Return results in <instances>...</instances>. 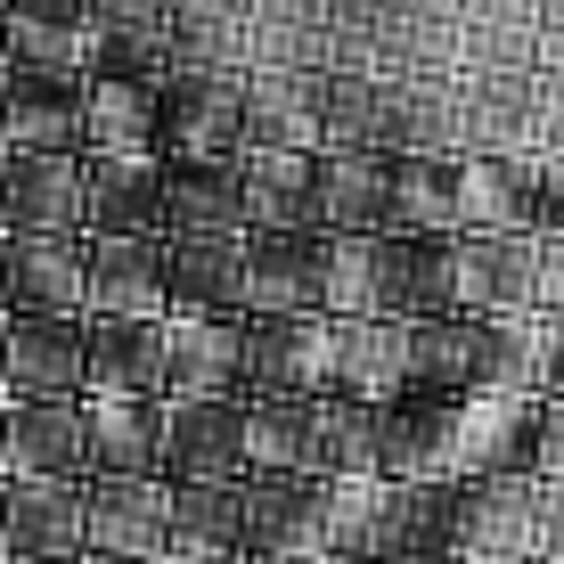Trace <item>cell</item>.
I'll return each mask as SVG.
<instances>
[{
	"label": "cell",
	"instance_id": "6da1fadb",
	"mask_svg": "<svg viewBox=\"0 0 564 564\" xmlns=\"http://www.w3.org/2000/svg\"><path fill=\"white\" fill-rule=\"evenodd\" d=\"M458 311V238L442 229H384L368 238V319H451Z\"/></svg>",
	"mask_w": 564,
	"mask_h": 564
},
{
	"label": "cell",
	"instance_id": "7a4b0ae2",
	"mask_svg": "<svg viewBox=\"0 0 564 564\" xmlns=\"http://www.w3.org/2000/svg\"><path fill=\"white\" fill-rule=\"evenodd\" d=\"M238 90H246V74L164 66V83H155V140H148V155H155V164L238 155V148H246V131H238Z\"/></svg>",
	"mask_w": 564,
	"mask_h": 564
},
{
	"label": "cell",
	"instance_id": "3957f363",
	"mask_svg": "<svg viewBox=\"0 0 564 564\" xmlns=\"http://www.w3.org/2000/svg\"><path fill=\"white\" fill-rule=\"evenodd\" d=\"M9 319H90V238H0Z\"/></svg>",
	"mask_w": 564,
	"mask_h": 564
},
{
	"label": "cell",
	"instance_id": "277c9868",
	"mask_svg": "<svg viewBox=\"0 0 564 564\" xmlns=\"http://www.w3.org/2000/svg\"><path fill=\"white\" fill-rule=\"evenodd\" d=\"M458 155H549L540 148V66L458 74Z\"/></svg>",
	"mask_w": 564,
	"mask_h": 564
},
{
	"label": "cell",
	"instance_id": "5b68a950",
	"mask_svg": "<svg viewBox=\"0 0 564 564\" xmlns=\"http://www.w3.org/2000/svg\"><path fill=\"white\" fill-rule=\"evenodd\" d=\"M458 564H540L532 475H458Z\"/></svg>",
	"mask_w": 564,
	"mask_h": 564
},
{
	"label": "cell",
	"instance_id": "8992f818",
	"mask_svg": "<svg viewBox=\"0 0 564 564\" xmlns=\"http://www.w3.org/2000/svg\"><path fill=\"white\" fill-rule=\"evenodd\" d=\"M0 482H90L83 401H0Z\"/></svg>",
	"mask_w": 564,
	"mask_h": 564
},
{
	"label": "cell",
	"instance_id": "52a82bcc",
	"mask_svg": "<svg viewBox=\"0 0 564 564\" xmlns=\"http://www.w3.org/2000/svg\"><path fill=\"white\" fill-rule=\"evenodd\" d=\"M164 508H172V482H155V475H90L83 482V556L164 564Z\"/></svg>",
	"mask_w": 564,
	"mask_h": 564
},
{
	"label": "cell",
	"instance_id": "ba28073f",
	"mask_svg": "<svg viewBox=\"0 0 564 564\" xmlns=\"http://www.w3.org/2000/svg\"><path fill=\"white\" fill-rule=\"evenodd\" d=\"M83 238H164V164L148 148L83 155Z\"/></svg>",
	"mask_w": 564,
	"mask_h": 564
},
{
	"label": "cell",
	"instance_id": "9c48e42d",
	"mask_svg": "<svg viewBox=\"0 0 564 564\" xmlns=\"http://www.w3.org/2000/svg\"><path fill=\"white\" fill-rule=\"evenodd\" d=\"M458 410L466 401L393 393L377 410V475L384 482H458Z\"/></svg>",
	"mask_w": 564,
	"mask_h": 564
},
{
	"label": "cell",
	"instance_id": "30bf717a",
	"mask_svg": "<svg viewBox=\"0 0 564 564\" xmlns=\"http://www.w3.org/2000/svg\"><path fill=\"white\" fill-rule=\"evenodd\" d=\"M246 564H327L319 475H246Z\"/></svg>",
	"mask_w": 564,
	"mask_h": 564
},
{
	"label": "cell",
	"instance_id": "8fae6325",
	"mask_svg": "<svg viewBox=\"0 0 564 564\" xmlns=\"http://www.w3.org/2000/svg\"><path fill=\"white\" fill-rule=\"evenodd\" d=\"M368 564H458V482H384Z\"/></svg>",
	"mask_w": 564,
	"mask_h": 564
},
{
	"label": "cell",
	"instance_id": "7c38bea8",
	"mask_svg": "<svg viewBox=\"0 0 564 564\" xmlns=\"http://www.w3.org/2000/svg\"><path fill=\"white\" fill-rule=\"evenodd\" d=\"M319 238H384L393 229V155L377 148H319L311 155Z\"/></svg>",
	"mask_w": 564,
	"mask_h": 564
},
{
	"label": "cell",
	"instance_id": "4fadbf2b",
	"mask_svg": "<svg viewBox=\"0 0 564 564\" xmlns=\"http://www.w3.org/2000/svg\"><path fill=\"white\" fill-rule=\"evenodd\" d=\"M0 238H83V155H0Z\"/></svg>",
	"mask_w": 564,
	"mask_h": 564
},
{
	"label": "cell",
	"instance_id": "5bb4252c",
	"mask_svg": "<svg viewBox=\"0 0 564 564\" xmlns=\"http://www.w3.org/2000/svg\"><path fill=\"white\" fill-rule=\"evenodd\" d=\"M0 155H83V74H0Z\"/></svg>",
	"mask_w": 564,
	"mask_h": 564
},
{
	"label": "cell",
	"instance_id": "9a60e30c",
	"mask_svg": "<svg viewBox=\"0 0 564 564\" xmlns=\"http://www.w3.org/2000/svg\"><path fill=\"white\" fill-rule=\"evenodd\" d=\"M0 401H83V319H0Z\"/></svg>",
	"mask_w": 564,
	"mask_h": 564
},
{
	"label": "cell",
	"instance_id": "2e32d148",
	"mask_svg": "<svg viewBox=\"0 0 564 564\" xmlns=\"http://www.w3.org/2000/svg\"><path fill=\"white\" fill-rule=\"evenodd\" d=\"M0 564H83V482H0Z\"/></svg>",
	"mask_w": 564,
	"mask_h": 564
},
{
	"label": "cell",
	"instance_id": "e0dca14e",
	"mask_svg": "<svg viewBox=\"0 0 564 564\" xmlns=\"http://www.w3.org/2000/svg\"><path fill=\"white\" fill-rule=\"evenodd\" d=\"M164 482H246V401H164Z\"/></svg>",
	"mask_w": 564,
	"mask_h": 564
},
{
	"label": "cell",
	"instance_id": "ac0fdd59",
	"mask_svg": "<svg viewBox=\"0 0 564 564\" xmlns=\"http://www.w3.org/2000/svg\"><path fill=\"white\" fill-rule=\"evenodd\" d=\"M319 90H327V74H311V66H246V90H238L246 148L319 155Z\"/></svg>",
	"mask_w": 564,
	"mask_h": 564
},
{
	"label": "cell",
	"instance_id": "d6986e66",
	"mask_svg": "<svg viewBox=\"0 0 564 564\" xmlns=\"http://www.w3.org/2000/svg\"><path fill=\"white\" fill-rule=\"evenodd\" d=\"M377 155H458V74H377Z\"/></svg>",
	"mask_w": 564,
	"mask_h": 564
},
{
	"label": "cell",
	"instance_id": "ffe728a7",
	"mask_svg": "<svg viewBox=\"0 0 564 564\" xmlns=\"http://www.w3.org/2000/svg\"><path fill=\"white\" fill-rule=\"evenodd\" d=\"M164 319H246V238H164Z\"/></svg>",
	"mask_w": 564,
	"mask_h": 564
},
{
	"label": "cell",
	"instance_id": "44dd1931",
	"mask_svg": "<svg viewBox=\"0 0 564 564\" xmlns=\"http://www.w3.org/2000/svg\"><path fill=\"white\" fill-rule=\"evenodd\" d=\"M83 401H164V319H83Z\"/></svg>",
	"mask_w": 564,
	"mask_h": 564
},
{
	"label": "cell",
	"instance_id": "7402d4cb",
	"mask_svg": "<svg viewBox=\"0 0 564 564\" xmlns=\"http://www.w3.org/2000/svg\"><path fill=\"white\" fill-rule=\"evenodd\" d=\"M164 401H246V319H164Z\"/></svg>",
	"mask_w": 564,
	"mask_h": 564
},
{
	"label": "cell",
	"instance_id": "603a6c76",
	"mask_svg": "<svg viewBox=\"0 0 564 564\" xmlns=\"http://www.w3.org/2000/svg\"><path fill=\"white\" fill-rule=\"evenodd\" d=\"M532 246L523 229H458V311L532 319Z\"/></svg>",
	"mask_w": 564,
	"mask_h": 564
},
{
	"label": "cell",
	"instance_id": "cb8c5ba5",
	"mask_svg": "<svg viewBox=\"0 0 564 564\" xmlns=\"http://www.w3.org/2000/svg\"><path fill=\"white\" fill-rule=\"evenodd\" d=\"M164 556L172 564H246V499H238V482H172Z\"/></svg>",
	"mask_w": 564,
	"mask_h": 564
},
{
	"label": "cell",
	"instance_id": "d4e9b609",
	"mask_svg": "<svg viewBox=\"0 0 564 564\" xmlns=\"http://www.w3.org/2000/svg\"><path fill=\"white\" fill-rule=\"evenodd\" d=\"M238 197H246V238H319V197H311V155L286 148H246L238 155Z\"/></svg>",
	"mask_w": 564,
	"mask_h": 564
},
{
	"label": "cell",
	"instance_id": "484cf974",
	"mask_svg": "<svg viewBox=\"0 0 564 564\" xmlns=\"http://www.w3.org/2000/svg\"><path fill=\"white\" fill-rule=\"evenodd\" d=\"M164 238H246L238 155H188V164H164Z\"/></svg>",
	"mask_w": 564,
	"mask_h": 564
},
{
	"label": "cell",
	"instance_id": "4316f807",
	"mask_svg": "<svg viewBox=\"0 0 564 564\" xmlns=\"http://www.w3.org/2000/svg\"><path fill=\"white\" fill-rule=\"evenodd\" d=\"M246 319H319V238H246Z\"/></svg>",
	"mask_w": 564,
	"mask_h": 564
},
{
	"label": "cell",
	"instance_id": "83f0119b",
	"mask_svg": "<svg viewBox=\"0 0 564 564\" xmlns=\"http://www.w3.org/2000/svg\"><path fill=\"white\" fill-rule=\"evenodd\" d=\"M90 319H164V238H90Z\"/></svg>",
	"mask_w": 564,
	"mask_h": 564
},
{
	"label": "cell",
	"instance_id": "f1b7e54d",
	"mask_svg": "<svg viewBox=\"0 0 564 564\" xmlns=\"http://www.w3.org/2000/svg\"><path fill=\"white\" fill-rule=\"evenodd\" d=\"M327 319H246V393H319Z\"/></svg>",
	"mask_w": 564,
	"mask_h": 564
},
{
	"label": "cell",
	"instance_id": "f546056e",
	"mask_svg": "<svg viewBox=\"0 0 564 564\" xmlns=\"http://www.w3.org/2000/svg\"><path fill=\"white\" fill-rule=\"evenodd\" d=\"M319 393L393 401L401 393V327L393 319H327V384Z\"/></svg>",
	"mask_w": 564,
	"mask_h": 564
},
{
	"label": "cell",
	"instance_id": "4dcf8cb0",
	"mask_svg": "<svg viewBox=\"0 0 564 564\" xmlns=\"http://www.w3.org/2000/svg\"><path fill=\"white\" fill-rule=\"evenodd\" d=\"M164 66L246 74V0H164Z\"/></svg>",
	"mask_w": 564,
	"mask_h": 564
},
{
	"label": "cell",
	"instance_id": "1f68e13d",
	"mask_svg": "<svg viewBox=\"0 0 564 564\" xmlns=\"http://www.w3.org/2000/svg\"><path fill=\"white\" fill-rule=\"evenodd\" d=\"M83 434H90V475H155L164 466V401H83Z\"/></svg>",
	"mask_w": 564,
	"mask_h": 564
},
{
	"label": "cell",
	"instance_id": "d6a6232c",
	"mask_svg": "<svg viewBox=\"0 0 564 564\" xmlns=\"http://www.w3.org/2000/svg\"><path fill=\"white\" fill-rule=\"evenodd\" d=\"M540 155H458V229H523L532 238Z\"/></svg>",
	"mask_w": 564,
	"mask_h": 564
},
{
	"label": "cell",
	"instance_id": "836d02e7",
	"mask_svg": "<svg viewBox=\"0 0 564 564\" xmlns=\"http://www.w3.org/2000/svg\"><path fill=\"white\" fill-rule=\"evenodd\" d=\"M532 401H466L458 410V475H532Z\"/></svg>",
	"mask_w": 564,
	"mask_h": 564
},
{
	"label": "cell",
	"instance_id": "e575fe53",
	"mask_svg": "<svg viewBox=\"0 0 564 564\" xmlns=\"http://www.w3.org/2000/svg\"><path fill=\"white\" fill-rule=\"evenodd\" d=\"M319 393H246V475H311Z\"/></svg>",
	"mask_w": 564,
	"mask_h": 564
},
{
	"label": "cell",
	"instance_id": "d590c367",
	"mask_svg": "<svg viewBox=\"0 0 564 564\" xmlns=\"http://www.w3.org/2000/svg\"><path fill=\"white\" fill-rule=\"evenodd\" d=\"M458 319H466V401L532 393V327L540 319H491V311H458Z\"/></svg>",
	"mask_w": 564,
	"mask_h": 564
},
{
	"label": "cell",
	"instance_id": "8d00e7d4",
	"mask_svg": "<svg viewBox=\"0 0 564 564\" xmlns=\"http://www.w3.org/2000/svg\"><path fill=\"white\" fill-rule=\"evenodd\" d=\"M319 33H327V0H246V66H311V74H327Z\"/></svg>",
	"mask_w": 564,
	"mask_h": 564
},
{
	"label": "cell",
	"instance_id": "74e56055",
	"mask_svg": "<svg viewBox=\"0 0 564 564\" xmlns=\"http://www.w3.org/2000/svg\"><path fill=\"white\" fill-rule=\"evenodd\" d=\"M155 140V90L115 83V74H83V155L148 148Z\"/></svg>",
	"mask_w": 564,
	"mask_h": 564
},
{
	"label": "cell",
	"instance_id": "f35d334b",
	"mask_svg": "<svg viewBox=\"0 0 564 564\" xmlns=\"http://www.w3.org/2000/svg\"><path fill=\"white\" fill-rule=\"evenodd\" d=\"M377 410H384V401L319 393V425H311V475H377Z\"/></svg>",
	"mask_w": 564,
	"mask_h": 564
},
{
	"label": "cell",
	"instance_id": "ab89813d",
	"mask_svg": "<svg viewBox=\"0 0 564 564\" xmlns=\"http://www.w3.org/2000/svg\"><path fill=\"white\" fill-rule=\"evenodd\" d=\"M393 229L458 238V155H393Z\"/></svg>",
	"mask_w": 564,
	"mask_h": 564
},
{
	"label": "cell",
	"instance_id": "60d3db41",
	"mask_svg": "<svg viewBox=\"0 0 564 564\" xmlns=\"http://www.w3.org/2000/svg\"><path fill=\"white\" fill-rule=\"evenodd\" d=\"M0 74H83V25L0 17Z\"/></svg>",
	"mask_w": 564,
	"mask_h": 564
},
{
	"label": "cell",
	"instance_id": "b9f144b4",
	"mask_svg": "<svg viewBox=\"0 0 564 564\" xmlns=\"http://www.w3.org/2000/svg\"><path fill=\"white\" fill-rule=\"evenodd\" d=\"M319 148H377V74H327Z\"/></svg>",
	"mask_w": 564,
	"mask_h": 564
},
{
	"label": "cell",
	"instance_id": "7bdbcfd3",
	"mask_svg": "<svg viewBox=\"0 0 564 564\" xmlns=\"http://www.w3.org/2000/svg\"><path fill=\"white\" fill-rule=\"evenodd\" d=\"M368 311V238H319V319Z\"/></svg>",
	"mask_w": 564,
	"mask_h": 564
},
{
	"label": "cell",
	"instance_id": "ee69618b",
	"mask_svg": "<svg viewBox=\"0 0 564 564\" xmlns=\"http://www.w3.org/2000/svg\"><path fill=\"white\" fill-rule=\"evenodd\" d=\"M532 482H564V401H532Z\"/></svg>",
	"mask_w": 564,
	"mask_h": 564
},
{
	"label": "cell",
	"instance_id": "f6af8a7d",
	"mask_svg": "<svg viewBox=\"0 0 564 564\" xmlns=\"http://www.w3.org/2000/svg\"><path fill=\"white\" fill-rule=\"evenodd\" d=\"M532 319H564V238L532 246Z\"/></svg>",
	"mask_w": 564,
	"mask_h": 564
},
{
	"label": "cell",
	"instance_id": "bcb514c9",
	"mask_svg": "<svg viewBox=\"0 0 564 564\" xmlns=\"http://www.w3.org/2000/svg\"><path fill=\"white\" fill-rule=\"evenodd\" d=\"M532 238H564V155H540L532 172Z\"/></svg>",
	"mask_w": 564,
	"mask_h": 564
},
{
	"label": "cell",
	"instance_id": "7dc6e473",
	"mask_svg": "<svg viewBox=\"0 0 564 564\" xmlns=\"http://www.w3.org/2000/svg\"><path fill=\"white\" fill-rule=\"evenodd\" d=\"M532 393L540 401H564V319H540L532 327Z\"/></svg>",
	"mask_w": 564,
	"mask_h": 564
},
{
	"label": "cell",
	"instance_id": "c3c4849f",
	"mask_svg": "<svg viewBox=\"0 0 564 564\" xmlns=\"http://www.w3.org/2000/svg\"><path fill=\"white\" fill-rule=\"evenodd\" d=\"M540 148L564 155V74H540Z\"/></svg>",
	"mask_w": 564,
	"mask_h": 564
},
{
	"label": "cell",
	"instance_id": "681fc988",
	"mask_svg": "<svg viewBox=\"0 0 564 564\" xmlns=\"http://www.w3.org/2000/svg\"><path fill=\"white\" fill-rule=\"evenodd\" d=\"M540 74H564V0H540Z\"/></svg>",
	"mask_w": 564,
	"mask_h": 564
},
{
	"label": "cell",
	"instance_id": "f907efd6",
	"mask_svg": "<svg viewBox=\"0 0 564 564\" xmlns=\"http://www.w3.org/2000/svg\"><path fill=\"white\" fill-rule=\"evenodd\" d=\"M540 556L564 564V482H540Z\"/></svg>",
	"mask_w": 564,
	"mask_h": 564
},
{
	"label": "cell",
	"instance_id": "816d5d0a",
	"mask_svg": "<svg viewBox=\"0 0 564 564\" xmlns=\"http://www.w3.org/2000/svg\"><path fill=\"white\" fill-rule=\"evenodd\" d=\"M90 0H0V17H42V25H83Z\"/></svg>",
	"mask_w": 564,
	"mask_h": 564
},
{
	"label": "cell",
	"instance_id": "f5cc1de1",
	"mask_svg": "<svg viewBox=\"0 0 564 564\" xmlns=\"http://www.w3.org/2000/svg\"><path fill=\"white\" fill-rule=\"evenodd\" d=\"M83 564H115V556H83Z\"/></svg>",
	"mask_w": 564,
	"mask_h": 564
},
{
	"label": "cell",
	"instance_id": "db71d44e",
	"mask_svg": "<svg viewBox=\"0 0 564 564\" xmlns=\"http://www.w3.org/2000/svg\"><path fill=\"white\" fill-rule=\"evenodd\" d=\"M327 564H336V556H327ZM352 564H368V556H352Z\"/></svg>",
	"mask_w": 564,
	"mask_h": 564
},
{
	"label": "cell",
	"instance_id": "11a10c76",
	"mask_svg": "<svg viewBox=\"0 0 564 564\" xmlns=\"http://www.w3.org/2000/svg\"><path fill=\"white\" fill-rule=\"evenodd\" d=\"M540 564H556V556H540Z\"/></svg>",
	"mask_w": 564,
	"mask_h": 564
},
{
	"label": "cell",
	"instance_id": "9f6ffc18",
	"mask_svg": "<svg viewBox=\"0 0 564 564\" xmlns=\"http://www.w3.org/2000/svg\"><path fill=\"white\" fill-rule=\"evenodd\" d=\"M164 564H172V556H164Z\"/></svg>",
	"mask_w": 564,
	"mask_h": 564
}]
</instances>
